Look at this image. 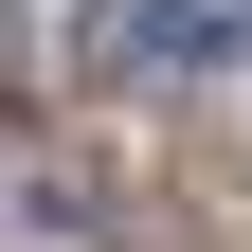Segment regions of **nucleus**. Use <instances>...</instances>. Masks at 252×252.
Here are the masks:
<instances>
[{"label":"nucleus","instance_id":"obj_1","mask_svg":"<svg viewBox=\"0 0 252 252\" xmlns=\"http://www.w3.org/2000/svg\"><path fill=\"white\" fill-rule=\"evenodd\" d=\"M90 72H108V90L252 72V0H90Z\"/></svg>","mask_w":252,"mask_h":252},{"label":"nucleus","instance_id":"obj_2","mask_svg":"<svg viewBox=\"0 0 252 252\" xmlns=\"http://www.w3.org/2000/svg\"><path fill=\"white\" fill-rule=\"evenodd\" d=\"M0 252H108V180L0 126Z\"/></svg>","mask_w":252,"mask_h":252}]
</instances>
